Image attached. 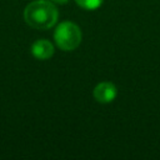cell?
Masks as SVG:
<instances>
[{"mask_svg": "<svg viewBox=\"0 0 160 160\" xmlns=\"http://www.w3.org/2000/svg\"><path fill=\"white\" fill-rule=\"evenodd\" d=\"M58 9L52 1L34 0L24 10L25 22L38 30H46L52 28L58 21Z\"/></svg>", "mask_w": 160, "mask_h": 160, "instance_id": "cell-1", "label": "cell"}, {"mask_svg": "<svg viewBox=\"0 0 160 160\" xmlns=\"http://www.w3.org/2000/svg\"><path fill=\"white\" fill-rule=\"evenodd\" d=\"M82 39V34L80 28L72 21H62L60 22L54 31V40L58 48L64 51L75 50Z\"/></svg>", "mask_w": 160, "mask_h": 160, "instance_id": "cell-2", "label": "cell"}, {"mask_svg": "<svg viewBox=\"0 0 160 160\" xmlns=\"http://www.w3.org/2000/svg\"><path fill=\"white\" fill-rule=\"evenodd\" d=\"M94 98L100 104H109L115 100L118 95L116 86L110 81H101L94 88Z\"/></svg>", "mask_w": 160, "mask_h": 160, "instance_id": "cell-3", "label": "cell"}, {"mask_svg": "<svg viewBox=\"0 0 160 160\" xmlns=\"http://www.w3.org/2000/svg\"><path fill=\"white\" fill-rule=\"evenodd\" d=\"M31 54L38 60H48L54 55V45L46 39H39L31 45Z\"/></svg>", "mask_w": 160, "mask_h": 160, "instance_id": "cell-4", "label": "cell"}, {"mask_svg": "<svg viewBox=\"0 0 160 160\" xmlns=\"http://www.w3.org/2000/svg\"><path fill=\"white\" fill-rule=\"evenodd\" d=\"M75 1L80 8L85 10H95L102 4V0H75Z\"/></svg>", "mask_w": 160, "mask_h": 160, "instance_id": "cell-5", "label": "cell"}, {"mask_svg": "<svg viewBox=\"0 0 160 160\" xmlns=\"http://www.w3.org/2000/svg\"><path fill=\"white\" fill-rule=\"evenodd\" d=\"M50 1H52V2H55V4H60V5H62V4H66L69 0H50Z\"/></svg>", "mask_w": 160, "mask_h": 160, "instance_id": "cell-6", "label": "cell"}]
</instances>
